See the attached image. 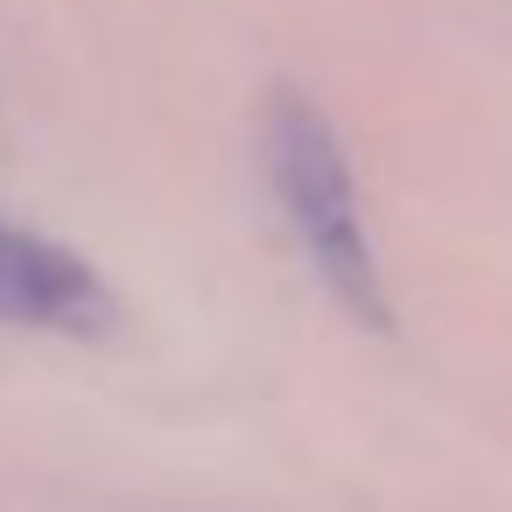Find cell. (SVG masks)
<instances>
[{"instance_id":"1","label":"cell","mask_w":512,"mask_h":512,"mask_svg":"<svg viewBox=\"0 0 512 512\" xmlns=\"http://www.w3.org/2000/svg\"><path fill=\"white\" fill-rule=\"evenodd\" d=\"M260 169L267 190L281 204L288 239L302 246L309 274L330 288L337 309H351L365 330H393V295H386V267L365 225V197H358V169L351 148L337 134V120L323 106H309L302 92H267L260 106Z\"/></svg>"},{"instance_id":"2","label":"cell","mask_w":512,"mask_h":512,"mask_svg":"<svg viewBox=\"0 0 512 512\" xmlns=\"http://www.w3.org/2000/svg\"><path fill=\"white\" fill-rule=\"evenodd\" d=\"M0 323L15 330H57V337H106L113 330V288L99 267L15 218H0Z\"/></svg>"}]
</instances>
